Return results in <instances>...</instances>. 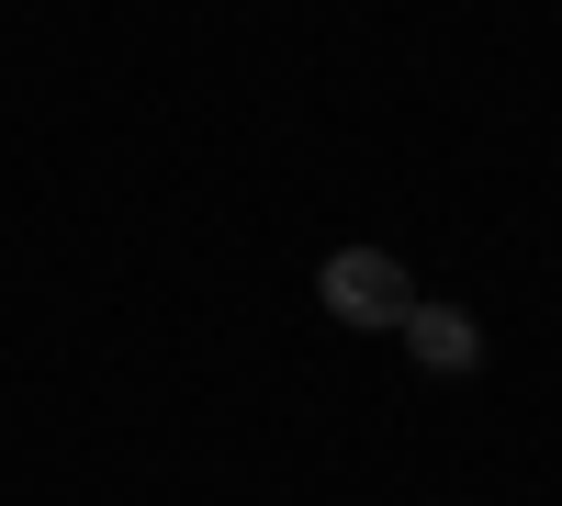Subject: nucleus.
Instances as JSON below:
<instances>
[{"instance_id": "nucleus-2", "label": "nucleus", "mask_w": 562, "mask_h": 506, "mask_svg": "<svg viewBox=\"0 0 562 506\" xmlns=\"http://www.w3.org/2000/svg\"><path fill=\"white\" fill-rule=\"evenodd\" d=\"M394 338H405L416 360H428V372H473V360H484V327H473L461 304H428V293H416V315H405Z\"/></svg>"}, {"instance_id": "nucleus-1", "label": "nucleus", "mask_w": 562, "mask_h": 506, "mask_svg": "<svg viewBox=\"0 0 562 506\" xmlns=\"http://www.w3.org/2000/svg\"><path fill=\"white\" fill-rule=\"evenodd\" d=\"M315 304L338 315V327H405L416 282H405L394 248H338V259H315Z\"/></svg>"}]
</instances>
